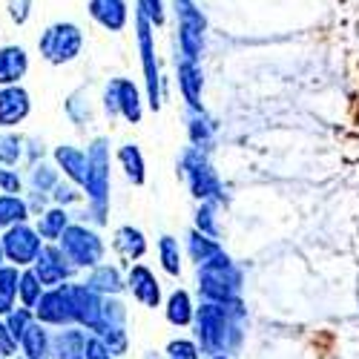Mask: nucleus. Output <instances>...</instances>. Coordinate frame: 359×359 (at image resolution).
Wrapping results in <instances>:
<instances>
[{
  "label": "nucleus",
  "mask_w": 359,
  "mask_h": 359,
  "mask_svg": "<svg viewBox=\"0 0 359 359\" xmlns=\"http://www.w3.org/2000/svg\"><path fill=\"white\" fill-rule=\"evenodd\" d=\"M6 316H9V322H6V331H9V334H12V339L18 342V339L23 337V331H26V325L32 322V311H29V308H20L18 313H15V311H9Z\"/></svg>",
  "instance_id": "7c9ffc66"
},
{
  "label": "nucleus",
  "mask_w": 359,
  "mask_h": 359,
  "mask_svg": "<svg viewBox=\"0 0 359 359\" xmlns=\"http://www.w3.org/2000/svg\"><path fill=\"white\" fill-rule=\"evenodd\" d=\"M64 227H67V210H49V213H43L41 222H38V236H41V238H49V242H55V238H61Z\"/></svg>",
  "instance_id": "bb28decb"
},
{
  "label": "nucleus",
  "mask_w": 359,
  "mask_h": 359,
  "mask_svg": "<svg viewBox=\"0 0 359 359\" xmlns=\"http://www.w3.org/2000/svg\"><path fill=\"white\" fill-rule=\"evenodd\" d=\"M35 316L46 325H67V322H75L72 316V305H69V296L67 290H49V293H41L38 299V311Z\"/></svg>",
  "instance_id": "f8f14e48"
},
{
  "label": "nucleus",
  "mask_w": 359,
  "mask_h": 359,
  "mask_svg": "<svg viewBox=\"0 0 359 359\" xmlns=\"http://www.w3.org/2000/svg\"><path fill=\"white\" fill-rule=\"evenodd\" d=\"M18 296V267H0V313H9Z\"/></svg>",
  "instance_id": "b1692460"
},
{
  "label": "nucleus",
  "mask_w": 359,
  "mask_h": 359,
  "mask_svg": "<svg viewBox=\"0 0 359 359\" xmlns=\"http://www.w3.org/2000/svg\"><path fill=\"white\" fill-rule=\"evenodd\" d=\"M178 81H182V93L187 98V104L196 109L201 101V69L196 67V61H184L178 67Z\"/></svg>",
  "instance_id": "aec40b11"
},
{
  "label": "nucleus",
  "mask_w": 359,
  "mask_h": 359,
  "mask_svg": "<svg viewBox=\"0 0 359 359\" xmlns=\"http://www.w3.org/2000/svg\"><path fill=\"white\" fill-rule=\"evenodd\" d=\"M213 359H227V356H213Z\"/></svg>",
  "instance_id": "79ce46f5"
},
{
  "label": "nucleus",
  "mask_w": 359,
  "mask_h": 359,
  "mask_svg": "<svg viewBox=\"0 0 359 359\" xmlns=\"http://www.w3.org/2000/svg\"><path fill=\"white\" fill-rule=\"evenodd\" d=\"M167 356L170 359H198V348L187 339H175V342H170Z\"/></svg>",
  "instance_id": "72a5a7b5"
},
{
  "label": "nucleus",
  "mask_w": 359,
  "mask_h": 359,
  "mask_svg": "<svg viewBox=\"0 0 359 359\" xmlns=\"http://www.w3.org/2000/svg\"><path fill=\"white\" fill-rule=\"evenodd\" d=\"M29 210H26V201L18 198L15 193L0 196V227H12L18 222H26Z\"/></svg>",
  "instance_id": "4be33fe9"
},
{
  "label": "nucleus",
  "mask_w": 359,
  "mask_h": 359,
  "mask_svg": "<svg viewBox=\"0 0 359 359\" xmlns=\"http://www.w3.org/2000/svg\"><path fill=\"white\" fill-rule=\"evenodd\" d=\"M32 264H35V276L41 279V285H57V282H64V276H69L67 256L57 248H41Z\"/></svg>",
  "instance_id": "ddd939ff"
},
{
  "label": "nucleus",
  "mask_w": 359,
  "mask_h": 359,
  "mask_svg": "<svg viewBox=\"0 0 359 359\" xmlns=\"http://www.w3.org/2000/svg\"><path fill=\"white\" fill-rule=\"evenodd\" d=\"M83 359H109V351L104 348L101 339H89L86 342V356Z\"/></svg>",
  "instance_id": "4c0bfd02"
},
{
  "label": "nucleus",
  "mask_w": 359,
  "mask_h": 359,
  "mask_svg": "<svg viewBox=\"0 0 359 359\" xmlns=\"http://www.w3.org/2000/svg\"><path fill=\"white\" fill-rule=\"evenodd\" d=\"M29 69V55L23 46H4L0 49V86L18 83Z\"/></svg>",
  "instance_id": "2eb2a0df"
},
{
  "label": "nucleus",
  "mask_w": 359,
  "mask_h": 359,
  "mask_svg": "<svg viewBox=\"0 0 359 359\" xmlns=\"http://www.w3.org/2000/svg\"><path fill=\"white\" fill-rule=\"evenodd\" d=\"M182 167H184V178H187V184H190V190H193L196 198L210 201V198H219V196H222L219 178H216V172L210 170V164H207V158L201 156L198 147L187 149Z\"/></svg>",
  "instance_id": "0eeeda50"
},
{
  "label": "nucleus",
  "mask_w": 359,
  "mask_h": 359,
  "mask_svg": "<svg viewBox=\"0 0 359 359\" xmlns=\"http://www.w3.org/2000/svg\"><path fill=\"white\" fill-rule=\"evenodd\" d=\"M198 230L207 233V236H216V224H213V204H204L198 210Z\"/></svg>",
  "instance_id": "f704fd0d"
},
{
  "label": "nucleus",
  "mask_w": 359,
  "mask_h": 359,
  "mask_svg": "<svg viewBox=\"0 0 359 359\" xmlns=\"http://www.w3.org/2000/svg\"><path fill=\"white\" fill-rule=\"evenodd\" d=\"M89 15H93L104 29L118 32L127 26V4L124 0H89Z\"/></svg>",
  "instance_id": "dca6fc26"
},
{
  "label": "nucleus",
  "mask_w": 359,
  "mask_h": 359,
  "mask_svg": "<svg viewBox=\"0 0 359 359\" xmlns=\"http://www.w3.org/2000/svg\"><path fill=\"white\" fill-rule=\"evenodd\" d=\"M118 161L124 164L133 184H144V158H141V149L135 144H124L118 149Z\"/></svg>",
  "instance_id": "5701e85b"
},
{
  "label": "nucleus",
  "mask_w": 359,
  "mask_h": 359,
  "mask_svg": "<svg viewBox=\"0 0 359 359\" xmlns=\"http://www.w3.org/2000/svg\"><path fill=\"white\" fill-rule=\"evenodd\" d=\"M138 46H141V61H144V75H147V93H149V107L158 109V67H156V46H153V32H149V20L138 15Z\"/></svg>",
  "instance_id": "9d476101"
},
{
  "label": "nucleus",
  "mask_w": 359,
  "mask_h": 359,
  "mask_svg": "<svg viewBox=\"0 0 359 359\" xmlns=\"http://www.w3.org/2000/svg\"><path fill=\"white\" fill-rule=\"evenodd\" d=\"M55 198H57V201H75V198H81V196H78L75 190H69V187L61 184V187H57V193H55Z\"/></svg>",
  "instance_id": "ea45409f"
},
{
  "label": "nucleus",
  "mask_w": 359,
  "mask_h": 359,
  "mask_svg": "<svg viewBox=\"0 0 359 359\" xmlns=\"http://www.w3.org/2000/svg\"><path fill=\"white\" fill-rule=\"evenodd\" d=\"M41 293H43V285H41V279L35 276V271H26V273L18 276V296H20L23 308H35L38 299H41Z\"/></svg>",
  "instance_id": "393cba45"
},
{
  "label": "nucleus",
  "mask_w": 359,
  "mask_h": 359,
  "mask_svg": "<svg viewBox=\"0 0 359 359\" xmlns=\"http://www.w3.org/2000/svg\"><path fill=\"white\" fill-rule=\"evenodd\" d=\"M61 238H64L61 242L64 256L69 262H75V264H95L104 256L101 238L93 230H86V227H64Z\"/></svg>",
  "instance_id": "6e6552de"
},
{
  "label": "nucleus",
  "mask_w": 359,
  "mask_h": 359,
  "mask_svg": "<svg viewBox=\"0 0 359 359\" xmlns=\"http://www.w3.org/2000/svg\"><path fill=\"white\" fill-rule=\"evenodd\" d=\"M138 15L147 18L149 23L161 26L164 23V6H161V0H138Z\"/></svg>",
  "instance_id": "473e14b6"
},
{
  "label": "nucleus",
  "mask_w": 359,
  "mask_h": 359,
  "mask_svg": "<svg viewBox=\"0 0 359 359\" xmlns=\"http://www.w3.org/2000/svg\"><path fill=\"white\" fill-rule=\"evenodd\" d=\"M107 109L115 115V112H121L130 124H138L141 121V95H138V89L135 83L130 81H112L107 86Z\"/></svg>",
  "instance_id": "1a4fd4ad"
},
{
  "label": "nucleus",
  "mask_w": 359,
  "mask_h": 359,
  "mask_svg": "<svg viewBox=\"0 0 359 359\" xmlns=\"http://www.w3.org/2000/svg\"><path fill=\"white\" fill-rule=\"evenodd\" d=\"M15 339H12V334L6 331V325H0V356H12L15 353Z\"/></svg>",
  "instance_id": "58836bf2"
},
{
  "label": "nucleus",
  "mask_w": 359,
  "mask_h": 359,
  "mask_svg": "<svg viewBox=\"0 0 359 359\" xmlns=\"http://www.w3.org/2000/svg\"><path fill=\"white\" fill-rule=\"evenodd\" d=\"M216 253H222V248L213 242V238H207L204 233H190V256L201 264V262H207V259H213Z\"/></svg>",
  "instance_id": "c85d7f7f"
},
{
  "label": "nucleus",
  "mask_w": 359,
  "mask_h": 359,
  "mask_svg": "<svg viewBox=\"0 0 359 359\" xmlns=\"http://www.w3.org/2000/svg\"><path fill=\"white\" fill-rule=\"evenodd\" d=\"M198 290L207 302H233L238 287H242V273L233 267V262L224 253H216L213 259H207L198 264Z\"/></svg>",
  "instance_id": "f03ea898"
},
{
  "label": "nucleus",
  "mask_w": 359,
  "mask_h": 359,
  "mask_svg": "<svg viewBox=\"0 0 359 359\" xmlns=\"http://www.w3.org/2000/svg\"><path fill=\"white\" fill-rule=\"evenodd\" d=\"M86 287H93V290H121V279H118V271L115 267H98V271L93 273V279H89Z\"/></svg>",
  "instance_id": "c756f323"
},
{
  "label": "nucleus",
  "mask_w": 359,
  "mask_h": 359,
  "mask_svg": "<svg viewBox=\"0 0 359 359\" xmlns=\"http://www.w3.org/2000/svg\"><path fill=\"white\" fill-rule=\"evenodd\" d=\"M158 250H161V264L170 276H178L182 273V250H178V242L172 236H161L158 242Z\"/></svg>",
  "instance_id": "cd10ccee"
},
{
  "label": "nucleus",
  "mask_w": 359,
  "mask_h": 359,
  "mask_svg": "<svg viewBox=\"0 0 359 359\" xmlns=\"http://www.w3.org/2000/svg\"><path fill=\"white\" fill-rule=\"evenodd\" d=\"M149 359H153V356H149Z\"/></svg>",
  "instance_id": "37998d69"
},
{
  "label": "nucleus",
  "mask_w": 359,
  "mask_h": 359,
  "mask_svg": "<svg viewBox=\"0 0 359 359\" xmlns=\"http://www.w3.org/2000/svg\"><path fill=\"white\" fill-rule=\"evenodd\" d=\"M242 316V305L236 302H204L196 313V327H198V339L204 345V351L210 353H224L233 342H238V327L233 325V319Z\"/></svg>",
  "instance_id": "f257e3e1"
},
{
  "label": "nucleus",
  "mask_w": 359,
  "mask_h": 359,
  "mask_svg": "<svg viewBox=\"0 0 359 359\" xmlns=\"http://www.w3.org/2000/svg\"><path fill=\"white\" fill-rule=\"evenodd\" d=\"M86 193L93 201L98 219L107 213V193H109V156H107V141L98 138L86 156Z\"/></svg>",
  "instance_id": "20e7f679"
},
{
  "label": "nucleus",
  "mask_w": 359,
  "mask_h": 359,
  "mask_svg": "<svg viewBox=\"0 0 359 359\" xmlns=\"http://www.w3.org/2000/svg\"><path fill=\"white\" fill-rule=\"evenodd\" d=\"M172 4H175V15H178V29H182V32H178L182 49H184V55H187V61H198L207 20H204V15L196 9L193 0H172Z\"/></svg>",
  "instance_id": "423d86ee"
},
{
  "label": "nucleus",
  "mask_w": 359,
  "mask_h": 359,
  "mask_svg": "<svg viewBox=\"0 0 359 359\" xmlns=\"http://www.w3.org/2000/svg\"><path fill=\"white\" fill-rule=\"evenodd\" d=\"M29 115V93L23 86H0V127H18Z\"/></svg>",
  "instance_id": "9b49d317"
},
{
  "label": "nucleus",
  "mask_w": 359,
  "mask_h": 359,
  "mask_svg": "<svg viewBox=\"0 0 359 359\" xmlns=\"http://www.w3.org/2000/svg\"><path fill=\"white\" fill-rule=\"evenodd\" d=\"M20 158V138L18 135H0V161L4 164H18Z\"/></svg>",
  "instance_id": "2f4dec72"
},
{
  "label": "nucleus",
  "mask_w": 359,
  "mask_h": 359,
  "mask_svg": "<svg viewBox=\"0 0 359 359\" xmlns=\"http://www.w3.org/2000/svg\"><path fill=\"white\" fill-rule=\"evenodd\" d=\"M86 334L81 331H64L61 337L55 339L57 348V359H83L86 356Z\"/></svg>",
  "instance_id": "412c9836"
},
{
  "label": "nucleus",
  "mask_w": 359,
  "mask_h": 359,
  "mask_svg": "<svg viewBox=\"0 0 359 359\" xmlns=\"http://www.w3.org/2000/svg\"><path fill=\"white\" fill-rule=\"evenodd\" d=\"M0 248H4V256L15 264V267H26L32 264L43 248L38 230L26 227V222H18L12 224L6 233H4V242H0Z\"/></svg>",
  "instance_id": "39448f33"
},
{
  "label": "nucleus",
  "mask_w": 359,
  "mask_h": 359,
  "mask_svg": "<svg viewBox=\"0 0 359 359\" xmlns=\"http://www.w3.org/2000/svg\"><path fill=\"white\" fill-rule=\"evenodd\" d=\"M18 342L23 345L26 359H46V353H49V337H46L43 327L35 325V322L26 325V331H23V337Z\"/></svg>",
  "instance_id": "a211bd4d"
},
{
  "label": "nucleus",
  "mask_w": 359,
  "mask_h": 359,
  "mask_svg": "<svg viewBox=\"0 0 359 359\" xmlns=\"http://www.w3.org/2000/svg\"><path fill=\"white\" fill-rule=\"evenodd\" d=\"M81 46H83V35H81V29L75 23H55V26L46 29V32L41 35V41H38L41 55L46 57L49 64H55V67L75 61Z\"/></svg>",
  "instance_id": "7ed1b4c3"
},
{
  "label": "nucleus",
  "mask_w": 359,
  "mask_h": 359,
  "mask_svg": "<svg viewBox=\"0 0 359 359\" xmlns=\"http://www.w3.org/2000/svg\"><path fill=\"white\" fill-rule=\"evenodd\" d=\"M115 250L121 253L127 262H135L144 256L147 250V242H144V233L135 230V227H121L115 233Z\"/></svg>",
  "instance_id": "f3484780"
},
{
  "label": "nucleus",
  "mask_w": 359,
  "mask_h": 359,
  "mask_svg": "<svg viewBox=\"0 0 359 359\" xmlns=\"http://www.w3.org/2000/svg\"><path fill=\"white\" fill-rule=\"evenodd\" d=\"M0 190H4V193H18V190H20L18 172H9V170L0 167Z\"/></svg>",
  "instance_id": "e433bc0d"
},
{
  "label": "nucleus",
  "mask_w": 359,
  "mask_h": 359,
  "mask_svg": "<svg viewBox=\"0 0 359 359\" xmlns=\"http://www.w3.org/2000/svg\"><path fill=\"white\" fill-rule=\"evenodd\" d=\"M130 287H133V296L138 299L141 305L158 308V302H161V287H158L156 276L149 273L144 264H135L133 271H130Z\"/></svg>",
  "instance_id": "4468645a"
},
{
  "label": "nucleus",
  "mask_w": 359,
  "mask_h": 359,
  "mask_svg": "<svg viewBox=\"0 0 359 359\" xmlns=\"http://www.w3.org/2000/svg\"><path fill=\"white\" fill-rule=\"evenodd\" d=\"M0 267H4V248H0Z\"/></svg>",
  "instance_id": "a19ab883"
},
{
  "label": "nucleus",
  "mask_w": 359,
  "mask_h": 359,
  "mask_svg": "<svg viewBox=\"0 0 359 359\" xmlns=\"http://www.w3.org/2000/svg\"><path fill=\"white\" fill-rule=\"evenodd\" d=\"M167 319L172 325H190L193 322V308H190V296L184 290H175L167 302Z\"/></svg>",
  "instance_id": "a878e982"
},
{
  "label": "nucleus",
  "mask_w": 359,
  "mask_h": 359,
  "mask_svg": "<svg viewBox=\"0 0 359 359\" xmlns=\"http://www.w3.org/2000/svg\"><path fill=\"white\" fill-rule=\"evenodd\" d=\"M29 6H32V0H9V15L15 23H23L29 18Z\"/></svg>",
  "instance_id": "c9c22d12"
},
{
  "label": "nucleus",
  "mask_w": 359,
  "mask_h": 359,
  "mask_svg": "<svg viewBox=\"0 0 359 359\" xmlns=\"http://www.w3.org/2000/svg\"><path fill=\"white\" fill-rule=\"evenodd\" d=\"M55 158L61 161L64 172L72 178L75 184H86V156L81 153V149H75V147H57Z\"/></svg>",
  "instance_id": "6ab92c4d"
}]
</instances>
